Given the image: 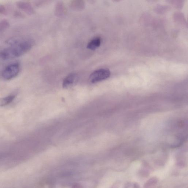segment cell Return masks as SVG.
Returning a JSON list of instances; mask_svg holds the SVG:
<instances>
[{
  "label": "cell",
  "mask_w": 188,
  "mask_h": 188,
  "mask_svg": "<svg viewBox=\"0 0 188 188\" xmlns=\"http://www.w3.org/2000/svg\"><path fill=\"white\" fill-rule=\"evenodd\" d=\"M11 46L0 51V58L8 60L22 56L29 51L34 45L30 39L13 40L10 41Z\"/></svg>",
  "instance_id": "1"
},
{
  "label": "cell",
  "mask_w": 188,
  "mask_h": 188,
  "mask_svg": "<svg viewBox=\"0 0 188 188\" xmlns=\"http://www.w3.org/2000/svg\"><path fill=\"white\" fill-rule=\"evenodd\" d=\"M15 97V95L12 94L4 98L0 99V107H3L8 105L13 101Z\"/></svg>",
  "instance_id": "7"
},
{
  "label": "cell",
  "mask_w": 188,
  "mask_h": 188,
  "mask_svg": "<svg viewBox=\"0 0 188 188\" xmlns=\"http://www.w3.org/2000/svg\"><path fill=\"white\" fill-rule=\"evenodd\" d=\"M72 188H82L81 186L79 185V184H75Z\"/></svg>",
  "instance_id": "11"
},
{
  "label": "cell",
  "mask_w": 188,
  "mask_h": 188,
  "mask_svg": "<svg viewBox=\"0 0 188 188\" xmlns=\"http://www.w3.org/2000/svg\"><path fill=\"white\" fill-rule=\"evenodd\" d=\"M20 64L17 62L6 66L1 73V77L5 80H10L16 77L20 72Z\"/></svg>",
  "instance_id": "2"
},
{
  "label": "cell",
  "mask_w": 188,
  "mask_h": 188,
  "mask_svg": "<svg viewBox=\"0 0 188 188\" xmlns=\"http://www.w3.org/2000/svg\"><path fill=\"white\" fill-rule=\"evenodd\" d=\"M111 72L109 69H102L94 71L90 75L89 80L92 83H95L103 81L109 77Z\"/></svg>",
  "instance_id": "3"
},
{
  "label": "cell",
  "mask_w": 188,
  "mask_h": 188,
  "mask_svg": "<svg viewBox=\"0 0 188 188\" xmlns=\"http://www.w3.org/2000/svg\"><path fill=\"white\" fill-rule=\"evenodd\" d=\"M156 183H157V179L156 178L154 179V178L151 179L149 180L148 183H147V187L146 188L150 187L151 186H154V184H155Z\"/></svg>",
  "instance_id": "9"
},
{
  "label": "cell",
  "mask_w": 188,
  "mask_h": 188,
  "mask_svg": "<svg viewBox=\"0 0 188 188\" xmlns=\"http://www.w3.org/2000/svg\"><path fill=\"white\" fill-rule=\"evenodd\" d=\"M17 5L19 8L29 14H32L34 12L32 6L29 3L21 1L17 3Z\"/></svg>",
  "instance_id": "5"
},
{
  "label": "cell",
  "mask_w": 188,
  "mask_h": 188,
  "mask_svg": "<svg viewBox=\"0 0 188 188\" xmlns=\"http://www.w3.org/2000/svg\"><path fill=\"white\" fill-rule=\"evenodd\" d=\"M101 43V40L100 38L97 37L94 38L88 43L87 45V48L91 50L96 49L100 46Z\"/></svg>",
  "instance_id": "6"
},
{
  "label": "cell",
  "mask_w": 188,
  "mask_h": 188,
  "mask_svg": "<svg viewBox=\"0 0 188 188\" xmlns=\"http://www.w3.org/2000/svg\"><path fill=\"white\" fill-rule=\"evenodd\" d=\"M9 23L7 20H3L0 21V33L2 32L8 28Z\"/></svg>",
  "instance_id": "8"
},
{
  "label": "cell",
  "mask_w": 188,
  "mask_h": 188,
  "mask_svg": "<svg viewBox=\"0 0 188 188\" xmlns=\"http://www.w3.org/2000/svg\"><path fill=\"white\" fill-rule=\"evenodd\" d=\"M134 188H140L138 184L135 183L134 185Z\"/></svg>",
  "instance_id": "12"
},
{
  "label": "cell",
  "mask_w": 188,
  "mask_h": 188,
  "mask_svg": "<svg viewBox=\"0 0 188 188\" xmlns=\"http://www.w3.org/2000/svg\"><path fill=\"white\" fill-rule=\"evenodd\" d=\"M78 80L77 75L75 73L69 74L64 80L62 86L64 88H67L72 86L77 82Z\"/></svg>",
  "instance_id": "4"
},
{
  "label": "cell",
  "mask_w": 188,
  "mask_h": 188,
  "mask_svg": "<svg viewBox=\"0 0 188 188\" xmlns=\"http://www.w3.org/2000/svg\"><path fill=\"white\" fill-rule=\"evenodd\" d=\"M6 8L3 5L0 4V14H4L6 13Z\"/></svg>",
  "instance_id": "10"
}]
</instances>
